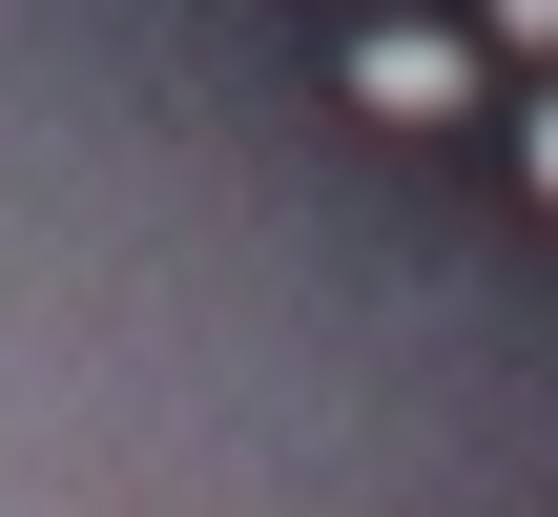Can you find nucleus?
<instances>
[{
  "mask_svg": "<svg viewBox=\"0 0 558 517\" xmlns=\"http://www.w3.org/2000/svg\"><path fill=\"white\" fill-rule=\"evenodd\" d=\"M476 83H497V41H456V21H373V41H352V104H373V124H456Z\"/></svg>",
  "mask_w": 558,
  "mask_h": 517,
  "instance_id": "1",
  "label": "nucleus"
},
{
  "mask_svg": "<svg viewBox=\"0 0 558 517\" xmlns=\"http://www.w3.org/2000/svg\"><path fill=\"white\" fill-rule=\"evenodd\" d=\"M476 41L497 62H558V0H476Z\"/></svg>",
  "mask_w": 558,
  "mask_h": 517,
  "instance_id": "2",
  "label": "nucleus"
},
{
  "mask_svg": "<svg viewBox=\"0 0 558 517\" xmlns=\"http://www.w3.org/2000/svg\"><path fill=\"white\" fill-rule=\"evenodd\" d=\"M518 166H538V207H558V83H538V104H518Z\"/></svg>",
  "mask_w": 558,
  "mask_h": 517,
  "instance_id": "3",
  "label": "nucleus"
}]
</instances>
